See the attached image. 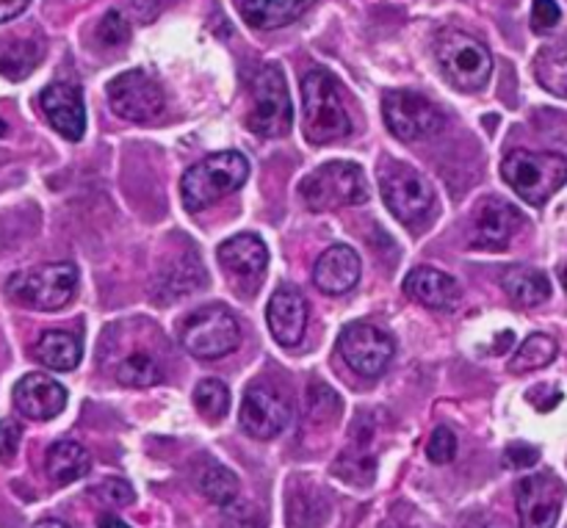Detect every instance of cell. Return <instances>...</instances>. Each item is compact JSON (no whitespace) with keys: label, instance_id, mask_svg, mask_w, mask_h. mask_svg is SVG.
Masks as SVG:
<instances>
[{"label":"cell","instance_id":"cell-1","mask_svg":"<svg viewBox=\"0 0 567 528\" xmlns=\"http://www.w3.org/2000/svg\"><path fill=\"white\" fill-rule=\"evenodd\" d=\"M302 131L310 144H336L352 133V120L343 105L341 83L327 70H313L302 81Z\"/></svg>","mask_w":567,"mask_h":528},{"label":"cell","instance_id":"cell-2","mask_svg":"<svg viewBox=\"0 0 567 528\" xmlns=\"http://www.w3.org/2000/svg\"><path fill=\"white\" fill-rule=\"evenodd\" d=\"M249 177V161L238 149H225L203 158L183 175L181 197L186 210L199 214L210 208L216 199L238 191Z\"/></svg>","mask_w":567,"mask_h":528},{"label":"cell","instance_id":"cell-3","mask_svg":"<svg viewBox=\"0 0 567 528\" xmlns=\"http://www.w3.org/2000/svg\"><path fill=\"white\" fill-rule=\"evenodd\" d=\"M502 175L520 199L529 205H546L567 183V158L557 153L513 149L504 158Z\"/></svg>","mask_w":567,"mask_h":528},{"label":"cell","instance_id":"cell-4","mask_svg":"<svg viewBox=\"0 0 567 528\" xmlns=\"http://www.w3.org/2000/svg\"><path fill=\"white\" fill-rule=\"evenodd\" d=\"M305 208L313 214L347 208V205H363L369 199V180L358 164L349 161H330L310 172L299 186Z\"/></svg>","mask_w":567,"mask_h":528},{"label":"cell","instance_id":"cell-5","mask_svg":"<svg viewBox=\"0 0 567 528\" xmlns=\"http://www.w3.org/2000/svg\"><path fill=\"white\" fill-rule=\"evenodd\" d=\"M75 263H48L39 269L17 271L6 282V291L17 304L31 310H48V313L66 308L75 297Z\"/></svg>","mask_w":567,"mask_h":528},{"label":"cell","instance_id":"cell-6","mask_svg":"<svg viewBox=\"0 0 567 528\" xmlns=\"http://www.w3.org/2000/svg\"><path fill=\"white\" fill-rule=\"evenodd\" d=\"M437 64L460 92H480L493 72V55L480 39L463 31H443L435 42Z\"/></svg>","mask_w":567,"mask_h":528},{"label":"cell","instance_id":"cell-7","mask_svg":"<svg viewBox=\"0 0 567 528\" xmlns=\"http://www.w3.org/2000/svg\"><path fill=\"white\" fill-rule=\"evenodd\" d=\"M380 191L388 210L404 225L424 221L435 210V188L413 166L385 161L380 166Z\"/></svg>","mask_w":567,"mask_h":528},{"label":"cell","instance_id":"cell-8","mask_svg":"<svg viewBox=\"0 0 567 528\" xmlns=\"http://www.w3.org/2000/svg\"><path fill=\"white\" fill-rule=\"evenodd\" d=\"M181 343L188 354L199 360H219L236 352L241 343V327L230 310L221 304H208L186 319L181 330Z\"/></svg>","mask_w":567,"mask_h":528},{"label":"cell","instance_id":"cell-9","mask_svg":"<svg viewBox=\"0 0 567 528\" xmlns=\"http://www.w3.org/2000/svg\"><path fill=\"white\" fill-rule=\"evenodd\" d=\"M249 131L264 138H280L291 131L293 108L288 97L286 75L280 66L269 64L252 81V111L247 116Z\"/></svg>","mask_w":567,"mask_h":528},{"label":"cell","instance_id":"cell-10","mask_svg":"<svg viewBox=\"0 0 567 528\" xmlns=\"http://www.w3.org/2000/svg\"><path fill=\"white\" fill-rule=\"evenodd\" d=\"M382 116L388 131L402 142H426L446 127V116L424 94L393 89L382 97Z\"/></svg>","mask_w":567,"mask_h":528},{"label":"cell","instance_id":"cell-11","mask_svg":"<svg viewBox=\"0 0 567 528\" xmlns=\"http://www.w3.org/2000/svg\"><path fill=\"white\" fill-rule=\"evenodd\" d=\"M338 352L347 360L349 369L360 376H380L393 360L396 343L380 327L369 324V321H354L338 338Z\"/></svg>","mask_w":567,"mask_h":528},{"label":"cell","instance_id":"cell-12","mask_svg":"<svg viewBox=\"0 0 567 528\" xmlns=\"http://www.w3.org/2000/svg\"><path fill=\"white\" fill-rule=\"evenodd\" d=\"M109 105L120 120L150 122L164 111V92L142 70H127L109 83Z\"/></svg>","mask_w":567,"mask_h":528},{"label":"cell","instance_id":"cell-13","mask_svg":"<svg viewBox=\"0 0 567 528\" xmlns=\"http://www.w3.org/2000/svg\"><path fill=\"white\" fill-rule=\"evenodd\" d=\"M238 421H241V429L249 437L271 441V437L282 435L291 424V404L271 385H252L244 393Z\"/></svg>","mask_w":567,"mask_h":528},{"label":"cell","instance_id":"cell-14","mask_svg":"<svg viewBox=\"0 0 567 528\" xmlns=\"http://www.w3.org/2000/svg\"><path fill=\"white\" fill-rule=\"evenodd\" d=\"M565 487L554 474H535L518 482L520 528H557Z\"/></svg>","mask_w":567,"mask_h":528},{"label":"cell","instance_id":"cell-15","mask_svg":"<svg viewBox=\"0 0 567 528\" xmlns=\"http://www.w3.org/2000/svg\"><path fill=\"white\" fill-rule=\"evenodd\" d=\"M39 105H42L50 125H53L66 142H81L83 131H86V108H83V94L75 83H50V86L39 94Z\"/></svg>","mask_w":567,"mask_h":528},{"label":"cell","instance_id":"cell-16","mask_svg":"<svg viewBox=\"0 0 567 528\" xmlns=\"http://www.w3.org/2000/svg\"><path fill=\"white\" fill-rule=\"evenodd\" d=\"M266 321H269L271 338L280 346H299L305 338V330H308V302H305V297L297 288H277L269 299V308H266Z\"/></svg>","mask_w":567,"mask_h":528},{"label":"cell","instance_id":"cell-17","mask_svg":"<svg viewBox=\"0 0 567 528\" xmlns=\"http://www.w3.org/2000/svg\"><path fill=\"white\" fill-rule=\"evenodd\" d=\"M520 221H524V216H520L515 205L504 203V199H491L480 210V216H476L474 232H471V247L487 249V252L507 249L515 232L520 230Z\"/></svg>","mask_w":567,"mask_h":528},{"label":"cell","instance_id":"cell-18","mask_svg":"<svg viewBox=\"0 0 567 528\" xmlns=\"http://www.w3.org/2000/svg\"><path fill=\"white\" fill-rule=\"evenodd\" d=\"M14 407L31 421H50L66 407V391L50 376L28 374L14 385Z\"/></svg>","mask_w":567,"mask_h":528},{"label":"cell","instance_id":"cell-19","mask_svg":"<svg viewBox=\"0 0 567 528\" xmlns=\"http://www.w3.org/2000/svg\"><path fill=\"white\" fill-rule=\"evenodd\" d=\"M216 255H219L221 269L233 280L241 282H258L266 275V266H269V249H266L264 238L252 236V232L227 238Z\"/></svg>","mask_w":567,"mask_h":528},{"label":"cell","instance_id":"cell-20","mask_svg":"<svg viewBox=\"0 0 567 528\" xmlns=\"http://www.w3.org/2000/svg\"><path fill=\"white\" fill-rule=\"evenodd\" d=\"M360 280V258L347 244H336L327 249L313 269V282L327 297H343L352 291Z\"/></svg>","mask_w":567,"mask_h":528},{"label":"cell","instance_id":"cell-21","mask_svg":"<svg viewBox=\"0 0 567 528\" xmlns=\"http://www.w3.org/2000/svg\"><path fill=\"white\" fill-rule=\"evenodd\" d=\"M404 293L432 310H454L460 302V282L432 266H419L404 277Z\"/></svg>","mask_w":567,"mask_h":528},{"label":"cell","instance_id":"cell-22","mask_svg":"<svg viewBox=\"0 0 567 528\" xmlns=\"http://www.w3.org/2000/svg\"><path fill=\"white\" fill-rule=\"evenodd\" d=\"M244 20L260 31H275L299 20L313 6V0H236Z\"/></svg>","mask_w":567,"mask_h":528},{"label":"cell","instance_id":"cell-23","mask_svg":"<svg viewBox=\"0 0 567 528\" xmlns=\"http://www.w3.org/2000/svg\"><path fill=\"white\" fill-rule=\"evenodd\" d=\"M502 286L507 297L520 308H537L551 297L548 275L540 269H532V266H509L502 277Z\"/></svg>","mask_w":567,"mask_h":528},{"label":"cell","instance_id":"cell-24","mask_svg":"<svg viewBox=\"0 0 567 528\" xmlns=\"http://www.w3.org/2000/svg\"><path fill=\"white\" fill-rule=\"evenodd\" d=\"M44 470H48L53 485H72V482L83 479L92 470V457H89V452L81 443L61 441L50 446Z\"/></svg>","mask_w":567,"mask_h":528},{"label":"cell","instance_id":"cell-25","mask_svg":"<svg viewBox=\"0 0 567 528\" xmlns=\"http://www.w3.org/2000/svg\"><path fill=\"white\" fill-rule=\"evenodd\" d=\"M81 341L70 332H61V330H50L39 338L37 349H33V358L50 371H72L78 369L81 363Z\"/></svg>","mask_w":567,"mask_h":528},{"label":"cell","instance_id":"cell-26","mask_svg":"<svg viewBox=\"0 0 567 528\" xmlns=\"http://www.w3.org/2000/svg\"><path fill=\"white\" fill-rule=\"evenodd\" d=\"M535 75L546 92L567 100V42H551L535 55Z\"/></svg>","mask_w":567,"mask_h":528},{"label":"cell","instance_id":"cell-27","mask_svg":"<svg viewBox=\"0 0 567 528\" xmlns=\"http://www.w3.org/2000/svg\"><path fill=\"white\" fill-rule=\"evenodd\" d=\"M42 61V44L31 39H14V42L0 44V75L9 81H22L37 70Z\"/></svg>","mask_w":567,"mask_h":528},{"label":"cell","instance_id":"cell-28","mask_svg":"<svg viewBox=\"0 0 567 528\" xmlns=\"http://www.w3.org/2000/svg\"><path fill=\"white\" fill-rule=\"evenodd\" d=\"M557 352H559L557 341H554L551 335L535 332V335H529L524 343H520V349L515 352V358L509 360V371H513V374H529V371H540L557 360Z\"/></svg>","mask_w":567,"mask_h":528},{"label":"cell","instance_id":"cell-29","mask_svg":"<svg viewBox=\"0 0 567 528\" xmlns=\"http://www.w3.org/2000/svg\"><path fill=\"white\" fill-rule=\"evenodd\" d=\"M116 380H120V385H127V387H153L164 380V371H161V365L155 363L153 354L133 352L120 363V369H116Z\"/></svg>","mask_w":567,"mask_h":528},{"label":"cell","instance_id":"cell-30","mask_svg":"<svg viewBox=\"0 0 567 528\" xmlns=\"http://www.w3.org/2000/svg\"><path fill=\"white\" fill-rule=\"evenodd\" d=\"M199 490L216 507H230L238 498V476L225 465H208L199 476Z\"/></svg>","mask_w":567,"mask_h":528},{"label":"cell","instance_id":"cell-31","mask_svg":"<svg viewBox=\"0 0 567 528\" xmlns=\"http://www.w3.org/2000/svg\"><path fill=\"white\" fill-rule=\"evenodd\" d=\"M205 280H208V277H205L199 260L197 258H183L181 263L172 266L169 275L161 280V288H164V291L169 293L172 299H177V297H183V293L197 291L199 286H205Z\"/></svg>","mask_w":567,"mask_h":528},{"label":"cell","instance_id":"cell-32","mask_svg":"<svg viewBox=\"0 0 567 528\" xmlns=\"http://www.w3.org/2000/svg\"><path fill=\"white\" fill-rule=\"evenodd\" d=\"M194 404H197L199 415L208 421H219L230 413V391L221 380H203L194 391Z\"/></svg>","mask_w":567,"mask_h":528},{"label":"cell","instance_id":"cell-33","mask_svg":"<svg viewBox=\"0 0 567 528\" xmlns=\"http://www.w3.org/2000/svg\"><path fill=\"white\" fill-rule=\"evenodd\" d=\"M426 457L435 465H449L457 457V435L449 426H437L426 443Z\"/></svg>","mask_w":567,"mask_h":528},{"label":"cell","instance_id":"cell-34","mask_svg":"<svg viewBox=\"0 0 567 528\" xmlns=\"http://www.w3.org/2000/svg\"><path fill=\"white\" fill-rule=\"evenodd\" d=\"M97 39L105 48H122L131 39V25L120 11H109L97 25Z\"/></svg>","mask_w":567,"mask_h":528},{"label":"cell","instance_id":"cell-35","mask_svg":"<svg viewBox=\"0 0 567 528\" xmlns=\"http://www.w3.org/2000/svg\"><path fill=\"white\" fill-rule=\"evenodd\" d=\"M92 493L100 498V501L109 504V507H127V504L136 501V493H133V487L127 485L125 479H116V476L114 479L100 482Z\"/></svg>","mask_w":567,"mask_h":528},{"label":"cell","instance_id":"cell-36","mask_svg":"<svg viewBox=\"0 0 567 528\" xmlns=\"http://www.w3.org/2000/svg\"><path fill=\"white\" fill-rule=\"evenodd\" d=\"M559 20H563V9L557 6V0H535L532 3V28L537 33L554 31Z\"/></svg>","mask_w":567,"mask_h":528},{"label":"cell","instance_id":"cell-37","mask_svg":"<svg viewBox=\"0 0 567 528\" xmlns=\"http://www.w3.org/2000/svg\"><path fill=\"white\" fill-rule=\"evenodd\" d=\"M327 407L338 415V407H341V404H338V393L332 391V387H327L324 382H313V385H310V413L319 421H327L332 418V415L327 413Z\"/></svg>","mask_w":567,"mask_h":528},{"label":"cell","instance_id":"cell-38","mask_svg":"<svg viewBox=\"0 0 567 528\" xmlns=\"http://www.w3.org/2000/svg\"><path fill=\"white\" fill-rule=\"evenodd\" d=\"M540 463V448L529 446V443H513V446H507V452H504V465L507 468H532V465Z\"/></svg>","mask_w":567,"mask_h":528},{"label":"cell","instance_id":"cell-39","mask_svg":"<svg viewBox=\"0 0 567 528\" xmlns=\"http://www.w3.org/2000/svg\"><path fill=\"white\" fill-rule=\"evenodd\" d=\"M20 441H22L20 424H14V421H0V459H3V463L14 459L17 448H20Z\"/></svg>","mask_w":567,"mask_h":528},{"label":"cell","instance_id":"cell-40","mask_svg":"<svg viewBox=\"0 0 567 528\" xmlns=\"http://www.w3.org/2000/svg\"><path fill=\"white\" fill-rule=\"evenodd\" d=\"M28 3H31V0H0V25L14 20V17H20L22 11L28 9Z\"/></svg>","mask_w":567,"mask_h":528},{"label":"cell","instance_id":"cell-41","mask_svg":"<svg viewBox=\"0 0 567 528\" xmlns=\"http://www.w3.org/2000/svg\"><path fill=\"white\" fill-rule=\"evenodd\" d=\"M460 528H498L496 520L487 518L485 513H468L460 520Z\"/></svg>","mask_w":567,"mask_h":528},{"label":"cell","instance_id":"cell-42","mask_svg":"<svg viewBox=\"0 0 567 528\" xmlns=\"http://www.w3.org/2000/svg\"><path fill=\"white\" fill-rule=\"evenodd\" d=\"M97 528H131L125 520H120L116 515H100Z\"/></svg>","mask_w":567,"mask_h":528},{"label":"cell","instance_id":"cell-43","mask_svg":"<svg viewBox=\"0 0 567 528\" xmlns=\"http://www.w3.org/2000/svg\"><path fill=\"white\" fill-rule=\"evenodd\" d=\"M33 528H70V526L61 524V520H42V524H37Z\"/></svg>","mask_w":567,"mask_h":528},{"label":"cell","instance_id":"cell-44","mask_svg":"<svg viewBox=\"0 0 567 528\" xmlns=\"http://www.w3.org/2000/svg\"><path fill=\"white\" fill-rule=\"evenodd\" d=\"M6 133H9V125H6V122L0 120V136H6Z\"/></svg>","mask_w":567,"mask_h":528},{"label":"cell","instance_id":"cell-45","mask_svg":"<svg viewBox=\"0 0 567 528\" xmlns=\"http://www.w3.org/2000/svg\"><path fill=\"white\" fill-rule=\"evenodd\" d=\"M559 277H563V286L567 288V266H563V271H559Z\"/></svg>","mask_w":567,"mask_h":528}]
</instances>
